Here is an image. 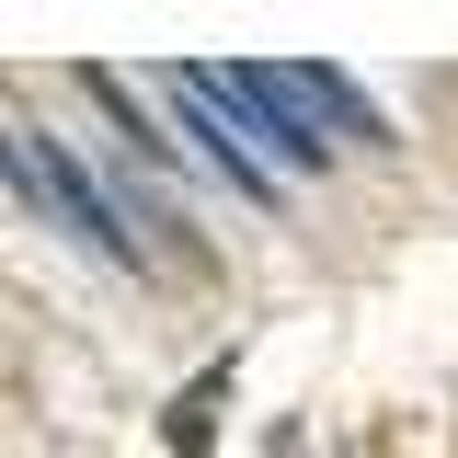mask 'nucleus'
<instances>
[{
    "label": "nucleus",
    "instance_id": "f257e3e1",
    "mask_svg": "<svg viewBox=\"0 0 458 458\" xmlns=\"http://www.w3.org/2000/svg\"><path fill=\"white\" fill-rule=\"evenodd\" d=\"M0 172L23 183V207H57V218L104 252V264H138V229L114 218V195L69 161V138H47V126H0Z\"/></svg>",
    "mask_w": 458,
    "mask_h": 458
}]
</instances>
